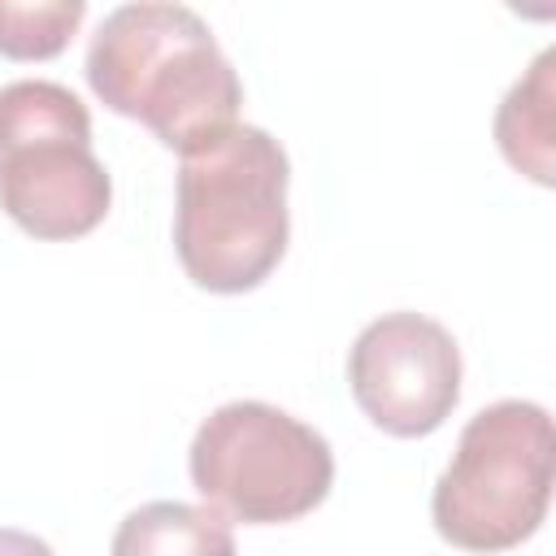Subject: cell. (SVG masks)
I'll return each mask as SVG.
<instances>
[{
  "mask_svg": "<svg viewBox=\"0 0 556 556\" xmlns=\"http://www.w3.org/2000/svg\"><path fill=\"white\" fill-rule=\"evenodd\" d=\"M291 161L265 126H230L182 156L174 195V248L187 278L217 295L261 287L287 252Z\"/></svg>",
  "mask_w": 556,
  "mask_h": 556,
  "instance_id": "7a4b0ae2",
  "label": "cell"
},
{
  "mask_svg": "<svg viewBox=\"0 0 556 556\" xmlns=\"http://www.w3.org/2000/svg\"><path fill=\"white\" fill-rule=\"evenodd\" d=\"M0 556H56L39 534L17 530V526H0Z\"/></svg>",
  "mask_w": 556,
  "mask_h": 556,
  "instance_id": "30bf717a",
  "label": "cell"
},
{
  "mask_svg": "<svg viewBox=\"0 0 556 556\" xmlns=\"http://www.w3.org/2000/svg\"><path fill=\"white\" fill-rule=\"evenodd\" d=\"M552 417L534 400L478 408L430 491L434 530L465 552H508L526 543L552 500Z\"/></svg>",
  "mask_w": 556,
  "mask_h": 556,
  "instance_id": "277c9868",
  "label": "cell"
},
{
  "mask_svg": "<svg viewBox=\"0 0 556 556\" xmlns=\"http://www.w3.org/2000/svg\"><path fill=\"white\" fill-rule=\"evenodd\" d=\"M109 552L113 556H235V530L208 504L152 500L122 517Z\"/></svg>",
  "mask_w": 556,
  "mask_h": 556,
  "instance_id": "ba28073f",
  "label": "cell"
},
{
  "mask_svg": "<svg viewBox=\"0 0 556 556\" xmlns=\"http://www.w3.org/2000/svg\"><path fill=\"white\" fill-rule=\"evenodd\" d=\"M495 143L517 174L539 187L556 182V48H543L500 100Z\"/></svg>",
  "mask_w": 556,
  "mask_h": 556,
  "instance_id": "52a82bcc",
  "label": "cell"
},
{
  "mask_svg": "<svg viewBox=\"0 0 556 556\" xmlns=\"http://www.w3.org/2000/svg\"><path fill=\"white\" fill-rule=\"evenodd\" d=\"M87 83L113 113L143 122L182 156L239 126L243 83L187 4L135 0L104 13L87 43Z\"/></svg>",
  "mask_w": 556,
  "mask_h": 556,
  "instance_id": "6da1fadb",
  "label": "cell"
},
{
  "mask_svg": "<svg viewBox=\"0 0 556 556\" xmlns=\"http://www.w3.org/2000/svg\"><path fill=\"white\" fill-rule=\"evenodd\" d=\"M191 486L243 526H278L313 513L334 482V452L321 430L265 400L213 408L187 452Z\"/></svg>",
  "mask_w": 556,
  "mask_h": 556,
  "instance_id": "5b68a950",
  "label": "cell"
},
{
  "mask_svg": "<svg viewBox=\"0 0 556 556\" xmlns=\"http://www.w3.org/2000/svg\"><path fill=\"white\" fill-rule=\"evenodd\" d=\"M113 204L87 104L52 78L0 87V208L35 239H83Z\"/></svg>",
  "mask_w": 556,
  "mask_h": 556,
  "instance_id": "3957f363",
  "label": "cell"
},
{
  "mask_svg": "<svg viewBox=\"0 0 556 556\" xmlns=\"http://www.w3.org/2000/svg\"><path fill=\"white\" fill-rule=\"evenodd\" d=\"M83 17V0H0V56L48 61L70 43Z\"/></svg>",
  "mask_w": 556,
  "mask_h": 556,
  "instance_id": "9c48e42d",
  "label": "cell"
},
{
  "mask_svg": "<svg viewBox=\"0 0 556 556\" xmlns=\"http://www.w3.org/2000/svg\"><path fill=\"white\" fill-rule=\"evenodd\" d=\"M348 382L378 430L421 439L439 430L460 400V348L452 330L426 313H382L356 334Z\"/></svg>",
  "mask_w": 556,
  "mask_h": 556,
  "instance_id": "8992f818",
  "label": "cell"
}]
</instances>
